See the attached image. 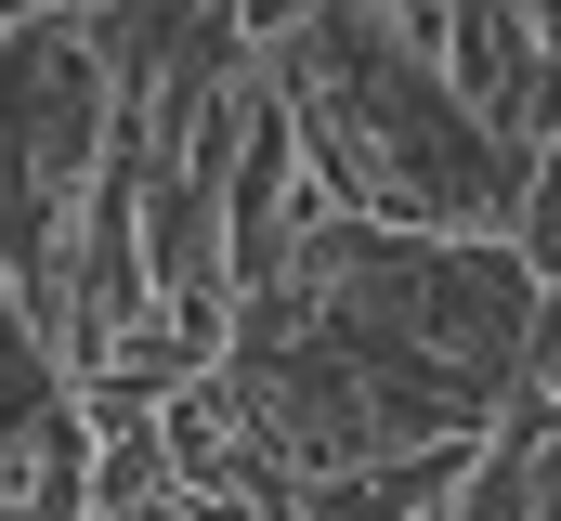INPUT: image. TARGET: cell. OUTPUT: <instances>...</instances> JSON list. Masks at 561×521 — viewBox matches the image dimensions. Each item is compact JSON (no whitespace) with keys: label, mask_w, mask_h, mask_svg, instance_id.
Masks as SVG:
<instances>
[{"label":"cell","mask_w":561,"mask_h":521,"mask_svg":"<svg viewBox=\"0 0 561 521\" xmlns=\"http://www.w3.org/2000/svg\"><path fill=\"white\" fill-rule=\"evenodd\" d=\"M92 170H105L92 13H0V300L39 352L66 326V235Z\"/></svg>","instance_id":"obj_2"},{"label":"cell","mask_w":561,"mask_h":521,"mask_svg":"<svg viewBox=\"0 0 561 521\" xmlns=\"http://www.w3.org/2000/svg\"><path fill=\"white\" fill-rule=\"evenodd\" d=\"M444 509H457V496H444ZM444 509H419V521H444Z\"/></svg>","instance_id":"obj_6"},{"label":"cell","mask_w":561,"mask_h":521,"mask_svg":"<svg viewBox=\"0 0 561 521\" xmlns=\"http://www.w3.org/2000/svg\"><path fill=\"white\" fill-rule=\"evenodd\" d=\"M444 521H561V470H549V391H523L483 443H470V483Z\"/></svg>","instance_id":"obj_4"},{"label":"cell","mask_w":561,"mask_h":521,"mask_svg":"<svg viewBox=\"0 0 561 521\" xmlns=\"http://www.w3.org/2000/svg\"><path fill=\"white\" fill-rule=\"evenodd\" d=\"M470 483V443H419V456H379V470H327V483H300L287 521H419L444 509Z\"/></svg>","instance_id":"obj_5"},{"label":"cell","mask_w":561,"mask_h":521,"mask_svg":"<svg viewBox=\"0 0 561 521\" xmlns=\"http://www.w3.org/2000/svg\"><path fill=\"white\" fill-rule=\"evenodd\" d=\"M236 26L287 105L313 209L379 222V235H431V248H510V209L549 157L523 170L444 105L431 13H236Z\"/></svg>","instance_id":"obj_1"},{"label":"cell","mask_w":561,"mask_h":521,"mask_svg":"<svg viewBox=\"0 0 561 521\" xmlns=\"http://www.w3.org/2000/svg\"><path fill=\"white\" fill-rule=\"evenodd\" d=\"M431 79L496 157H561L549 143V13H431Z\"/></svg>","instance_id":"obj_3"}]
</instances>
